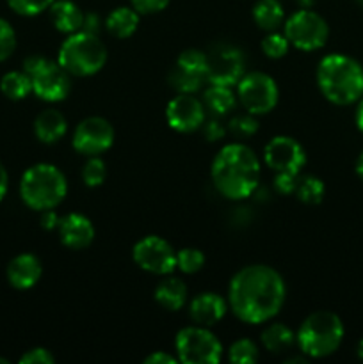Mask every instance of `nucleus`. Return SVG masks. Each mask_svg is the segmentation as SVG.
<instances>
[{"instance_id": "1", "label": "nucleus", "mask_w": 363, "mask_h": 364, "mask_svg": "<svg viewBox=\"0 0 363 364\" xmlns=\"http://www.w3.org/2000/svg\"><path fill=\"white\" fill-rule=\"evenodd\" d=\"M287 299L283 276L269 265H248L238 270L228 287V308L241 322L260 326L281 311Z\"/></svg>"}, {"instance_id": "2", "label": "nucleus", "mask_w": 363, "mask_h": 364, "mask_svg": "<svg viewBox=\"0 0 363 364\" xmlns=\"http://www.w3.org/2000/svg\"><path fill=\"white\" fill-rule=\"evenodd\" d=\"M260 160L249 146L230 142L219 149L212 162V183L223 198L244 201L260 187Z\"/></svg>"}, {"instance_id": "3", "label": "nucleus", "mask_w": 363, "mask_h": 364, "mask_svg": "<svg viewBox=\"0 0 363 364\" xmlns=\"http://www.w3.org/2000/svg\"><path fill=\"white\" fill-rule=\"evenodd\" d=\"M317 85L327 102L352 105L363 96V66L344 53H330L317 66Z\"/></svg>"}, {"instance_id": "4", "label": "nucleus", "mask_w": 363, "mask_h": 364, "mask_svg": "<svg viewBox=\"0 0 363 364\" xmlns=\"http://www.w3.org/2000/svg\"><path fill=\"white\" fill-rule=\"evenodd\" d=\"M66 194V176L53 164H34L21 176L20 196L25 205L36 212L57 208L64 201Z\"/></svg>"}, {"instance_id": "5", "label": "nucleus", "mask_w": 363, "mask_h": 364, "mask_svg": "<svg viewBox=\"0 0 363 364\" xmlns=\"http://www.w3.org/2000/svg\"><path fill=\"white\" fill-rule=\"evenodd\" d=\"M344 334V323L337 313L315 311L301 322L295 333V343L306 358L322 359L340 348Z\"/></svg>"}, {"instance_id": "6", "label": "nucleus", "mask_w": 363, "mask_h": 364, "mask_svg": "<svg viewBox=\"0 0 363 364\" xmlns=\"http://www.w3.org/2000/svg\"><path fill=\"white\" fill-rule=\"evenodd\" d=\"M57 63L73 77H91L105 66L107 48L98 34L78 31L64 39Z\"/></svg>"}, {"instance_id": "7", "label": "nucleus", "mask_w": 363, "mask_h": 364, "mask_svg": "<svg viewBox=\"0 0 363 364\" xmlns=\"http://www.w3.org/2000/svg\"><path fill=\"white\" fill-rule=\"evenodd\" d=\"M178 361L184 364H217L223 358V345L210 327L189 326L174 340Z\"/></svg>"}, {"instance_id": "8", "label": "nucleus", "mask_w": 363, "mask_h": 364, "mask_svg": "<svg viewBox=\"0 0 363 364\" xmlns=\"http://www.w3.org/2000/svg\"><path fill=\"white\" fill-rule=\"evenodd\" d=\"M283 34L290 46L302 52H313L322 48L330 38L327 21L312 9H299L288 16L283 23Z\"/></svg>"}, {"instance_id": "9", "label": "nucleus", "mask_w": 363, "mask_h": 364, "mask_svg": "<svg viewBox=\"0 0 363 364\" xmlns=\"http://www.w3.org/2000/svg\"><path fill=\"white\" fill-rule=\"evenodd\" d=\"M246 73V57L238 46L231 43H214L206 52V82L209 84H238Z\"/></svg>"}, {"instance_id": "10", "label": "nucleus", "mask_w": 363, "mask_h": 364, "mask_svg": "<svg viewBox=\"0 0 363 364\" xmlns=\"http://www.w3.org/2000/svg\"><path fill=\"white\" fill-rule=\"evenodd\" d=\"M280 91L270 75L262 71L244 73L237 84V100L246 112L253 116H263L278 105Z\"/></svg>"}, {"instance_id": "11", "label": "nucleus", "mask_w": 363, "mask_h": 364, "mask_svg": "<svg viewBox=\"0 0 363 364\" xmlns=\"http://www.w3.org/2000/svg\"><path fill=\"white\" fill-rule=\"evenodd\" d=\"M135 265L155 276H169L177 269V251L162 237L148 235L132 249Z\"/></svg>"}, {"instance_id": "12", "label": "nucleus", "mask_w": 363, "mask_h": 364, "mask_svg": "<svg viewBox=\"0 0 363 364\" xmlns=\"http://www.w3.org/2000/svg\"><path fill=\"white\" fill-rule=\"evenodd\" d=\"M206 82V52L189 48L177 57L171 71L167 73V84L177 92H198Z\"/></svg>"}, {"instance_id": "13", "label": "nucleus", "mask_w": 363, "mask_h": 364, "mask_svg": "<svg viewBox=\"0 0 363 364\" xmlns=\"http://www.w3.org/2000/svg\"><path fill=\"white\" fill-rule=\"evenodd\" d=\"M73 149L80 155L100 156L114 144V128L105 117L89 116L77 124L71 137Z\"/></svg>"}, {"instance_id": "14", "label": "nucleus", "mask_w": 363, "mask_h": 364, "mask_svg": "<svg viewBox=\"0 0 363 364\" xmlns=\"http://www.w3.org/2000/svg\"><path fill=\"white\" fill-rule=\"evenodd\" d=\"M263 162L274 173L301 174L306 164V153L294 137L276 135L263 148Z\"/></svg>"}, {"instance_id": "15", "label": "nucleus", "mask_w": 363, "mask_h": 364, "mask_svg": "<svg viewBox=\"0 0 363 364\" xmlns=\"http://www.w3.org/2000/svg\"><path fill=\"white\" fill-rule=\"evenodd\" d=\"M28 77L32 80V92L39 100H43V102H63L70 95V73L59 63H53V60L46 59Z\"/></svg>"}, {"instance_id": "16", "label": "nucleus", "mask_w": 363, "mask_h": 364, "mask_svg": "<svg viewBox=\"0 0 363 364\" xmlns=\"http://www.w3.org/2000/svg\"><path fill=\"white\" fill-rule=\"evenodd\" d=\"M166 119L174 132L191 134L205 123V105L191 92H178L167 103Z\"/></svg>"}, {"instance_id": "17", "label": "nucleus", "mask_w": 363, "mask_h": 364, "mask_svg": "<svg viewBox=\"0 0 363 364\" xmlns=\"http://www.w3.org/2000/svg\"><path fill=\"white\" fill-rule=\"evenodd\" d=\"M57 230H59V238L63 245H66L68 249H73V251L89 247L95 240V226H93V223L89 220V217L77 212L60 217Z\"/></svg>"}, {"instance_id": "18", "label": "nucleus", "mask_w": 363, "mask_h": 364, "mask_svg": "<svg viewBox=\"0 0 363 364\" xmlns=\"http://www.w3.org/2000/svg\"><path fill=\"white\" fill-rule=\"evenodd\" d=\"M228 301L216 291H203L196 295L189 304V316L196 326L212 327L226 315Z\"/></svg>"}, {"instance_id": "19", "label": "nucleus", "mask_w": 363, "mask_h": 364, "mask_svg": "<svg viewBox=\"0 0 363 364\" xmlns=\"http://www.w3.org/2000/svg\"><path fill=\"white\" fill-rule=\"evenodd\" d=\"M6 274L11 287L16 288V290H28L41 279L43 267L38 256L23 252V255H18L11 259Z\"/></svg>"}, {"instance_id": "20", "label": "nucleus", "mask_w": 363, "mask_h": 364, "mask_svg": "<svg viewBox=\"0 0 363 364\" xmlns=\"http://www.w3.org/2000/svg\"><path fill=\"white\" fill-rule=\"evenodd\" d=\"M68 121L63 112L56 109H45L34 121V134L43 144H56L66 135Z\"/></svg>"}, {"instance_id": "21", "label": "nucleus", "mask_w": 363, "mask_h": 364, "mask_svg": "<svg viewBox=\"0 0 363 364\" xmlns=\"http://www.w3.org/2000/svg\"><path fill=\"white\" fill-rule=\"evenodd\" d=\"M50 18L53 21V27L63 34H73L82 28L84 13L80 7L71 0H56L50 6Z\"/></svg>"}, {"instance_id": "22", "label": "nucleus", "mask_w": 363, "mask_h": 364, "mask_svg": "<svg viewBox=\"0 0 363 364\" xmlns=\"http://www.w3.org/2000/svg\"><path fill=\"white\" fill-rule=\"evenodd\" d=\"M153 297L160 308L167 311H180L187 301V287L178 277L164 276V279L157 284Z\"/></svg>"}, {"instance_id": "23", "label": "nucleus", "mask_w": 363, "mask_h": 364, "mask_svg": "<svg viewBox=\"0 0 363 364\" xmlns=\"http://www.w3.org/2000/svg\"><path fill=\"white\" fill-rule=\"evenodd\" d=\"M235 103H237V95L231 91L230 85L210 84V87L203 92V105L217 117L230 114Z\"/></svg>"}, {"instance_id": "24", "label": "nucleus", "mask_w": 363, "mask_h": 364, "mask_svg": "<svg viewBox=\"0 0 363 364\" xmlns=\"http://www.w3.org/2000/svg\"><path fill=\"white\" fill-rule=\"evenodd\" d=\"M139 16L141 14L134 7H116L112 13L107 16L105 27L114 38L127 39L134 36V32L139 27Z\"/></svg>"}, {"instance_id": "25", "label": "nucleus", "mask_w": 363, "mask_h": 364, "mask_svg": "<svg viewBox=\"0 0 363 364\" xmlns=\"http://www.w3.org/2000/svg\"><path fill=\"white\" fill-rule=\"evenodd\" d=\"M262 345L270 354H283L290 350L295 343V333L288 326L281 322H274L267 326L262 333Z\"/></svg>"}, {"instance_id": "26", "label": "nucleus", "mask_w": 363, "mask_h": 364, "mask_svg": "<svg viewBox=\"0 0 363 364\" xmlns=\"http://www.w3.org/2000/svg\"><path fill=\"white\" fill-rule=\"evenodd\" d=\"M253 20L262 31H278L285 20L283 6L280 0H258L253 6Z\"/></svg>"}, {"instance_id": "27", "label": "nucleus", "mask_w": 363, "mask_h": 364, "mask_svg": "<svg viewBox=\"0 0 363 364\" xmlns=\"http://www.w3.org/2000/svg\"><path fill=\"white\" fill-rule=\"evenodd\" d=\"M0 91L9 100H23L32 92V80L25 71H9L0 80Z\"/></svg>"}, {"instance_id": "28", "label": "nucleus", "mask_w": 363, "mask_h": 364, "mask_svg": "<svg viewBox=\"0 0 363 364\" xmlns=\"http://www.w3.org/2000/svg\"><path fill=\"white\" fill-rule=\"evenodd\" d=\"M294 194L298 196V199L305 205H320L326 194V185L322 183V180L317 176H299L298 185H295Z\"/></svg>"}, {"instance_id": "29", "label": "nucleus", "mask_w": 363, "mask_h": 364, "mask_svg": "<svg viewBox=\"0 0 363 364\" xmlns=\"http://www.w3.org/2000/svg\"><path fill=\"white\" fill-rule=\"evenodd\" d=\"M228 359L233 364H255L258 361V347L248 338H242L228 348Z\"/></svg>"}, {"instance_id": "30", "label": "nucleus", "mask_w": 363, "mask_h": 364, "mask_svg": "<svg viewBox=\"0 0 363 364\" xmlns=\"http://www.w3.org/2000/svg\"><path fill=\"white\" fill-rule=\"evenodd\" d=\"M260 124L258 121L255 119V116L253 114H241V116H235L231 117L230 123H228L226 130L228 134H231L233 137H237L238 141H242V139H249L253 137V135L258 132Z\"/></svg>"}, {"instance_id": "31", "label": "nucleus", "mask_w": 363, "mask_h": 364, "mask_svg": "<svg viewBox=\"0 0 363 364\" xmlns=\"http://www.w3.org/2000/svg\"><path fill=\"white\" fill-rule=\"evenodd\" d=\"M205 265V255L199 249L185 247L177 252V269L184 274H196Z\"/></svg>"}, {"instance_id": "32", "label": "nucleus", "mask_w": 363, "mask_h": 364, "mask_svg": "<svg viewBox=\"0 0 363 364\" xmlns=\"http://www.w3.org/2000/svg\"><path fill=\"white\" fill-rule=\"evenodd\" d=\"M260 46H262L263 55H267L269 59H281V57L287 55L288 48H290V43H288L287 36L273 31L262 39Z\"/></svg>"}, {"instance_id": "33", "label": "nucleus", "mask_w": 363, "mask_h": 364, "mask_svg": "<svg viewBox=\"0 0 363 364\" xmlns=\"http://www.w3.org/2000/svg\"><path fill=\"white\" fill-rule=\"evenodd\" d=\"M107 167L100 156H89L85 166L82 167V181L88 187H100L105 181Z\"/></svg>"}, {"instance_id": "34", "label": "nucleus", "mask_w": 363, "mask_h": 364, "mask_svg": "<svg viewBox=\"0 0 363 364\" xmlns=\"http://www.w3.org/2000/svg\"><path fill=\"white\" fill-rule=\"evenodd\" d=\"M53 2L56 0H7L11 9L21 16H36V14L50 9Z\"/></svg>"}, {"instance_id": "35", "label": "nucleus", "mask_w": 363, "mask_h": 364, "mask_svg": "<svg viewBox=\"0 0 363 364\" xmlns=\"http://www.w3.org/2000/svg\"><path fill=\"white\" fill-rule=\"evenodd\" d=\"M16 48V34L11 23L4 18H0V63L9 59Z\"/></svg>"}, {"instance_id": "36", "label": "nucleus", "mask_w": 363, "mask_h": 364, "mask_svg": "<svg viewBox=\"0 0 363 364\" xmlns=\"http://www.w3.org/2000/svg\"><path fill=\"white\" fill-rule=\"evenodd\" d=\"M298 180H299V174L274 173V191L281 196L294 194Z\"/></svg>"}, {"instance_id": "37", "label": "nucleus", "mask_w": 363, "mask_h": 364, "mask_svg": "<svg viewBox=\"0 0 363 364\" xmlns=\"http://www.w3.org/2000/svg\"><path fill=\"white\" fill-rule=\"evenodd\" d=\"M20 363L21 364H53L56 363V358H53V354H50V350H46V348L43 347H38L25 352V354L20 358Z\"/></svg>"}, {"instance_id": "38", "label": "nucleus", "mask_w": 363, "mask_h": 364, "mask_svg": "<svg viewBox=\"0 0 363 364\" xmlns=\"http://www.w3.org/2000/svg\"><path fill=\"white\" fill-rule=\"evenodd\" d=\"M139 14H155L166 9L171 0H130Z\"/></svg>"}, {"instance_id": "39", "label": "nucleus", "mask_w": 363, "mask_h": 364, "mask_svg": "<svg viewBox=\"0 0 363 364\" xmlns=\"http://www.w3.org/2000/svg\"><path fill=\"white\" fill-rule=\"evenodd\" d=\"M226 128L223 127L219 119H209L203 123V134H205V139L209 142H217L226 135Z\"/></svg>"}, {"instance_id": "40", "label": "nucleus", "mask_w": 363, "mask_h": 364, "mask_svg": "<svg viewBox=\"0 0 363 364\" xmlns=\"http://www.w3.org/2000/svg\"><path fill=\"white\" fill-rule=\"evenodd\" d=\"M102 28V21L96 13H84V21H82L80 31L89 32V34H98Z\"/></svg>"}, {"instance_id": "41", "label": "nucleus", "mask_w": 363, "mask_h": 364, "mask_svg": "<svg viewBox=\"0 0 363 364\" xmlns=\"http://www.w3.org/2000/svg\"><path fill=\"white\" fill-rule=\"evenodd\" d=\"M59 220H60V217L57 215L56 212H53V208L52 210H43L41 212V228L43 230H46V231H52V230H57V226H59Z\"/></svg>"}, {"instance_id": "42", "label": "nucleus", "mask_w": 363, "mask_h": 364, "mask_svg": "<svg viewBox=\"0 0 363 364\" xmlns=\"http://www.w3.org/2000/svg\"><path fill=\"white\" fill-rule=\"evenodd\" d=\"M177 363H180L178 361V358H173V355L162 350L153 352V354H149L148 358L144 359V364H177Z\"/></svg>"}, {"instance_id": "43", "label": "nucleus", "mask_w": 363, "mask_h": 364, "mask_svg": "<svg viewBox=\"0 0 363 364\" xmlns=\"http://www.w3.org/2000/svg\"><path fill=\"white\" fill-rule=\"evenodd\" d=\"M7 187H9V176H7L6 167H4L2 162H0V201L6 198Z\"/></svg>"}, {"instance_id": "44", "label": "nucleus", "mask_w": 363, "mask_h": 364, "mask_svg": "<svg viewBox=\"0 0 363 364\" xmlns=\"http://www.w3.org/2000/svg\"><path fill=\"white\" fill-rule=\"evenodd\" d=\"M356 103H358V107H356V114H354L356 127H358V130L363 134V96Z\"/></svg>"}, {"instance_id": "45", "label": "nucleus", "mask_w": 363, "mask_h": 364, "mask_svg": "<svg viewBox=\"0 0 363 364\" xmlns=\"http://www.w3.org/2000/svg\"><path fill=\"white\" fill-rule=\"evenodd\" d=\"M356 174H358L359 180L363 181V151L362 155L358 156V160H356Z\"/></svg>"}, {"instance_id": "46", "label": "nucleus", "mask_w": 363, "mask_h": 364, "mask_svg": "<svg viewBox=\"0 0 363 364\" xmlns=\"http://www.w3.org/2000/svg\"><path fill=\"white\" fill-rule=\"evenodd\" d=\"M298 2H299V6H301V9H312V6L315 0H298Z\"/></svg>"}, {"instance_id": "47", "label": "nucleus", "mask_w": 363, "mask_h": 364, "mask_svg": "<svg viewBox=\"0 0 363 364\" xmlns=\"http://www.w3.org/2000/svg\"><path fill=\"white\" fill-rule=\"evenodd\" d=\"M356 350H358V358L362 359V361H363V340L359 341V343H358V348H356Z\"/></svg>"}, {"instance_id": "48", "label": "nucleus", "mask_w": 363, "mask_h": 364, "mask_svg": "<svg viewBox=\"0 0 363 364\" xmlns=\"http://www.w3.org/2000/svg\"><path fill=\"white\" fill-rule=\"evenodd\" d=\"M9 361H7V359H4V358H0V364H7Z\"/></svg>"}, {"instance_id": "49", "label": "nucleus", "mask_w": 363, "mask_h": 364, "mask_svg": "<svg viewBox=\"0 0 363 364\" xmlns=\"http://www.w3.org/2000/svg\"><path fill=\"white\" fill-rule=\"evenodd\" d=\"M356 2H358V4H359V6H362V7H363V0H356Z\"/></svg>"}]
</instances>
